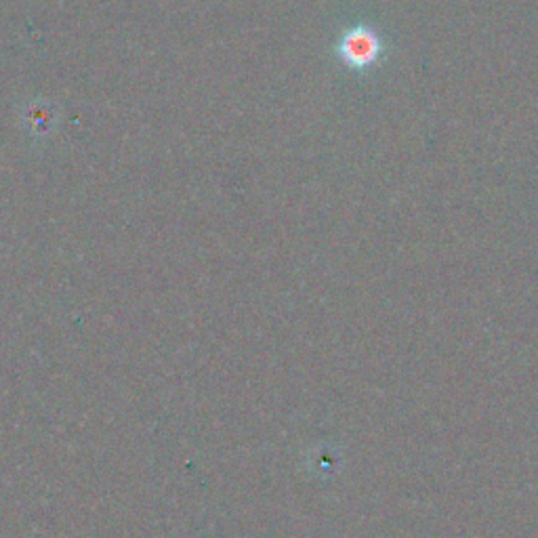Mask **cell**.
I'll return each mask as SVG.
<instances>
[{"label": "cell", "mask_w": 538, "mask_h": 538, "mask_svg": "<svg viewBox=\"0 0 538 538\" xmlns=\"http://www.w3.org/2000/svg\"><path fill=\"white\" fill-rule=\"evenodd\" d=\"M385 55V40L377 28L356 24L347 28L337 43V57L347 70L366 72L379 66Z\"/></svg>", "instance_id": "cell-1"}]
</instances>
